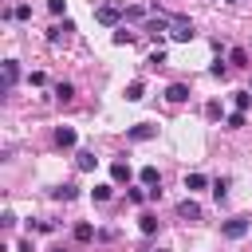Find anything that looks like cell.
Here are the masks:
<instances>
[{
  "label": "cell",
  "instance_id": "29",
  "mask_svg": "<svg viewBox=\"0 0 252 252\" xmlns=\"http://www.w3.org/2000/svg\"><path fill=\"white\" fill-rule=\"evenodd\" d=\"M63 8H67V0H47V12L51 16H63Z\"/></svg>",
  "mask_w": 252,
  "mask_h": 252
},
{
  "label": "cell",
  "instance_id": "22",
  "mask_svg": "<svg viewBox=\"0 0 252 252\" xmlns=\"http://www.w3.org/2000/svg\"><path fill=\"white\" fill-rule=\"evenodd\" d=\"M244 122H248V118H244V110H232V114L224 118V126H228V130H240Z\"/></svg>",
  "mask_w": 252,
  "mask_h": 252
},
{
  "label": "cell",
  "instance_id": "14",
  "mask_svg": "<svg viewBox=\"0 0 252 252\" xmlns=\"http://www.w3.org/2000/svg\"><path fill=\"white\" fill-rule=\"evenodd\" d=\"M138 177H142V185H146V189L161 185V173H158V165H142V173H138Z\"/></svg>",
  "mask_w": 252,
  "mask_h": 252
},
{
  "label": "cell",
  "instance_id": "32",
  "mask_svg": "<svg viewBox=\"0 0 252 252\" xmlns=\"http://www.w3.org/2000/svg\"><path fill=\"white\" fill-rule=\"evenodd\" d=\"M16 252H35V248H32V240H20V244H16Z\"/></svg>",
  "mask_w": 252,
  "mask_h": 252
},
{
  "label": "cell",
  "instance_id": "28",
  "mask_svg": "<svg viewBox=\"0 0 252 252\" xmlns=\"http://www.w3.org/2000/svg\"><path fill=\"white\" fill-rule=\"evenodd\" d=\"M28 228H35V232H55V224H51V220H32Z\"/></svg>",
  "mask_w": 252,
  "mask_h": 252
},
{
  "label": "cell",
  "instance_id": "31",
  "mask_svg": "<svg viewBox=\"0 0 252 252\" xmlns=\"http://www.w3.org/2000/svg\"><path fill=\"white\" fill-rule=\"evenodd\" d=\"M28 83H32V87H43L47 79H43V71H32V75H28Z\"/></svg>",
  "mask_w": 252,
  "mask_h": 252
},
{
  "label": "cell",
  "instance_id": "13",
  "mask_svg": "<svg viewBox=\"0 0 252 252\" xmlns=\"http://www.w3.org/2000/svg\"><path fill=\"white\" fill-rule=\"evenodd\" d=\"M75 165H79V169H83V173H91V169H94V165H98V158H94V154H91V150H79V154H75Z\"/></svg>",
  "mask_w": 252,
  "mask_h": 252
},
{
  "label": "cell",
  "instance_id": "8",
  "mask_svg": "<svg viewBox=\"0 0 252 252\" xmlns=\"http://www.w3.org/2000/svg\"><path fill=\"white\" fill-rule=\"evenodd\" d=\"M16 79H20V63L16 59H4V91H12Z\"/></svg>",
  "mask_w": 252,
  "mask_h": 252
},
{
  "label": "cell",
  "instance_id": "27",
  "mask_svg": "<svg viewBox=\"0 0 252 252\" xmlns=\"http://www.w3.org/2000/svg\"><path fill=\"white\" fill-rule=\"evenodd\" d=\"M126 197H130V201H134V205H142V201H150V193H146V189H130V193H126Z\"/></svg>",
  "mask_w": 252,
  "mask_h": 252
},
{
  "label": "cell",
  "instance_id": "21",
  "mask_svg": "<svg viewBox=\"0 0 252 252\" xmlns=\"http://www.w3.org/2000/svg\"><path fill=\"white\" fill-rule=\"evenodd\" d=\"M142 94H146V87H142V83H138V79H134V83H130V87H126V102H138V98H142Z\"/></svg>",
  "mask_w": 252,
  "mask_h": 252
},
{
  "label": "cell",
  "instance_id": "30",
  "mask_svg": "<svg viewBox=\"0 0 252 252\" xmlns=\"http://www.w3.org/2000/svg\"><path fill=\"white\" fill-rule=\"evenodd\" d=\"M209 71H213V75H217V79H220V75H224V71H228V63H224V59H217V63H213V67H209Z\"/></svg>",
  "mask_w": 252,
  "mask_h": 252
},
{
  "label": "cell",
  "instance_id": "25",
  "mask_svg": "<svg viewBox=\"0 0 252 252\" xmlns=\"http://www.w3.org/2000/svg\"><path fill=\"white\" fill-rule=\"evenodd\" d=\"M12 20H32V4H16L12 8Z\"/></svg>",
  "mask_w": 252,
  "mask_h": 252
},
{
  "label": "cell",
  "instance_id": "24",
  "mask_svg": "<svg viewBox=\"0 0 252 252\" xmlns=\"http://www.w3.org/2000/svg\"><path fill=\"white\" fill-rule=\"evenodd\" d=\"M205 118H209V122H217V118H220V102H217V98H209V102H205Z\"/></svg>",
  "mask_w": 252,
  "mask_h": 252
},
{
  "label": "cell",
  "instance_id": "15",
  "mask_svg": "<svg viewBox=\"0 0 252 252\" xmlns=\"http://www.w3.org/2000/svg\"><path fill=\"white\" fill-rule=\"evenodd\" d=\"M138 228H142V232H146V236H154V232H158V228H161V220H158V217H154V213H142V217H138Z\"/></svg>",
  "mask_w": 252,
  "mask_h": 252
},
{
  "label": "cell",
  "instance_id": "16",
  "mask_svg": "<svg viewBox=\"0 0 252 252\" xmlns=\"http://www.w3.org/2000/svg\"><path fill=\"white\" fill-rule=\"evenodd\" d=\"M205 185H209L205 173H185V189H189V193H193V189H205Z\"/></svg>",
  "mask_w": 252,
  "mask_h": 252
},
{
  "label": "cell",
  "instance_id": "12",
  "mask_svg": "<svg viewBox=\"0 0 252 252\" xmlns=\"http://www.w3.org/2000/svg\"><path fill=\"white\" fill-rule=\"evenodd\" d=\"M55 142H59V146H63V150H71V146H75V142H79V134H75V130H71V126H59V130H55Z\"/></svg>",
  "mask_w": 252,
  "mask_h": 252
},
{
  "label": "cell",
  "instance_id": "6",
  "mask_svg": "<svg viewBox=\"0 0 252 252\" xmlns=\"http://www.w3.org/2000/svg\"><path fill=\"white\" fill-rule=\"evenodd\" d=\"M165 102H173V106H177V102H189V87H185V83H169V87H165Z\"/></svg>",
  "mask_w": 252,
  "mask_h": 252
},
{
  "label": "cell",
  "instance_id": "10",
  "mask_svg": "<svg viewBox=\"0 0 252 252\" xmlns=\"http://www.w3.org/2000/svg\"><path fill=\"white\" fill-rule=\"evenodd\" d=\"M51 197H55V201H75V197H79V185L63 181V185H55V189H51Z\"/></svg>",
  "mask_w": 252,
  "mask_h": 252
},
{
  "label": "cell",
  "instance_id": "3",
  "mask_svg": "<svg viewBox=\"0 0 252 252\" xmlns=\"http://www.w3.org/2000/svg\"><path fill=\"white\" fill-rule=\"evenodd\" d=\"M122 16H126V12H122V8H114V4H102V8H94V20H98V24H106V28H114Z\"/></svg>",
  "mask_w": 252,
  "mask_h": 252
},
{
  "label": "cell",
  "instance_id": "20",
  "mask_svg": "<svg viewBox=\"0 0 252 252\" xmlns=\"http://www.w3.org/2000/svg\"><path fill=\"white\" fill-rule=\"evenodd\" d=\"M91 197L102 205V201H110V197H114V185H94V189H91Z\"/></svg>",
  "mask_w": 252,
  "mask_h": 252
},
{
  "label": "cell",
  "instance_id": "5",
  "mask_svg": "<svg viewBox=\"0 0 252 252\" xmlns=\"http://www.w3.org/2000/svg\"><path fill=\"white\" fill-rule=\"evenodd\" d=\"M177 217L181 220H201V205L193 197H185V201H177Z\"/></svg>",
  "mask_w": 252,
  "mask_h": 252
},
{
  "label": "cell",
  "instance_id": "7",
  "mask_svg": "<svg viewBox=\"0 0 252 252\" xmlns=\"http://www.w3.org/2000/svg\"><path fill=\"white\" fill-rule=\"evenodd\" d=\"M67 32H75V24H71V20L51 24V28H47V43H63V35H67Z\"/></svg>",
  "mask_w": 252,
  "mask_h": 252
},
{
  "label": "cell",
  "instance_id": "18",
  "mask_svg": "<svg viewBox=\"0 0 252 252\" xmlns=\"http://www.w3.org/2000/svg\"><path fill=\"white\" fill-rule=\"evenodd\" d=\"M55 98H59V102H71V98H75V87H71V83H55Z\"/></svg>",
  "mask_w": 252,
  "mask_h": 252
},
{
  "label": "cell",
  "instance_id": "11",
  "mask_svg": "<svg viewBox=\"0 0 252 252\" xmlns=\"http://www.w3.org/2000/svg\"><path fill=\"white\" fill-rule=\"evenodd\" d=\"M94 236H98V232H94L91 220H79V224H75V240H79V244H91Z\"/></svg>",
  "mask_w": 252,
  "mask_h": 252
},
{
  "label": "cell",
  "instance_id": "17",
  "mask_svg": "<svg viewBox=\"0 0 252 252\" xmlns=\"http://www.w3.org/2000/svg\"><path fill=\"white\" fill-rule=\"evenodd\" d=\"M228 63H232V67H248V51H244V47H232V51H228Z\"/></svg>",
  "mask_w": 252,
  "mask_h": 252
},
{
  "label": "cell",
  "instance_id": "33",
  "mask_svg": "<svg viewBox=\"0 0 252 252\" xmlns=\"http://www.w3.org/2000/svg\"><path fill=\"white\" fill-rule=\"evenodd\" d=\"M158 252H169V248H158Z\"/></svg>",
  "mask_w": 252,
  "mask_h": 252
},
{
  "label": "cell",
  "instance_id": "4",
  "mask_svg": "<svg viewBox=\"0 0 252 252\" xmlns=\"http://www.w3.org/2000/svg\"><path fill=\"white\" fill-rule=\"evenodd\" d=\"M158 134V126H150V122H138V126H126V142H150Z\"/></svg>",
  "mask_w": 252,
  "mask_h": 252
},
{
  "label": "cell",
  "instance_id": "19",
  "mask_svg": "<svg viewBox=\"0 0 252 252\" xmlns=\"http://www.w3.org/2000/svg\"><path fill=\"white\" fill-rule=\"evenodd\" d=\"M232 102H236V110H248L252 106V91H232Z\"/></svg>",
  "mask_w": 252,
  "mask_h": 252
},
{
  "label": "cell",
  "instance_id": "1",
  "mask_svg": "<svg viewBox=\"0 0 252 252\" xmlns=\"http://www.w3.org/2000/svg\"><path fill=\"white\" fill-rule=\"evenodd\" d=\"M248 228H252V220H248V217L220 220V236H224V240H240V236H248Z\"/></svg>",
  "mask_w": 252,
  "mask_h": 252
},
{
  "label": "cell",
  "instance_id": "2",
  "mask_svg": "<svg viewBox=\"0 0 252 252\" xmlns=\"http://www.w3.org/2000/svg\"><path fill=\"white\" fill-rule=\"evenodd\" d=\"M169 39H173V43H189V39H193V24H189L185 16H173V28H169Z\"/></svg>",
  "mask_w": 252,
  "mask_h": 252
},
{
  "label": "cell",
  "instance_id": "23",
  "mask_svg": "<svg viewBox=\"0 0 252 252\" xmlns=\"http://www.w3.org/2000/svg\"><path fill=\"white\" fill-rule=\"evenodd\" d=\"M213 197H217V201L228 197V177H217V181H213Z\"/></svg>",
  "mask_w": 252,
  "mask_h": 252
},
{
  "label": "cell",
  "instance_id": "26",
  "mask_svg": "<svg viewBox=\"0 0 252 252\" xmlns=\"http://www.w3.org/2000/svg\"><path fill=\"white\" fill-rule=\"evenodd\" d=\"M114 43H118V47H126V43H134V32H126V28H118V32H114Z\"/></svg>",
  "mask_w": 252,
  "mask_h": 252
},
{
  "label": "cell",
  "instance_id": "9",
  "mask_svg": "<svg viewBox=\"0 0 252 252\" xmlns=\"http://www.w3.org/2000/svg\"><path fill=\"white\" fill-rule=\"evenodd\" d=\"M110 181H114V185H126V181H130V165H126V161H110Z\"/></svg>",
  "mask_w": 252,
  "mask_h": 252
}]
</instances>
